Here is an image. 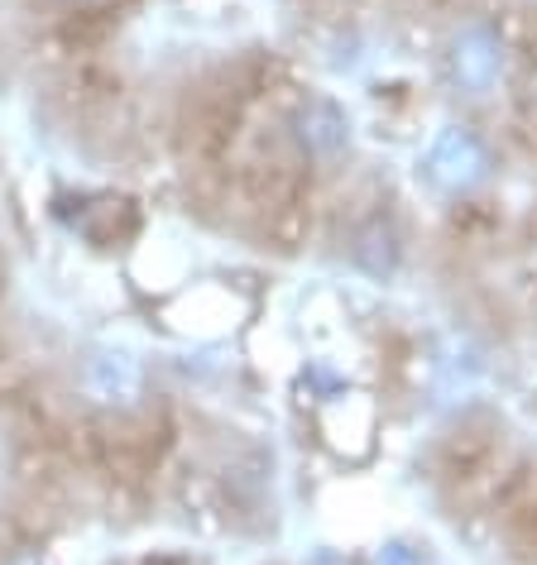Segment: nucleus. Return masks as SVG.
I'll list each match as a JSON object with an SVG mask.
<instances>
[{"label": "nucleus", "mask_w": 537, "mask_h": 565, "mask_svg": "<svg viewBox=\"0 0 537 565\" xmlns=\"http://www.w3.org/2000/svg\"><path fill=\"white\" fill-rule=\"evenodd\" d=\"M428 173L442 182V188L461 192V188H471V182L485 178V149H480V139L465 135V130H442L432 153H428Z\"/></svg>", "instance_id": "f257e3e1"}, {"label": "nucleus", "mask_w": 537, "mask_h": 565, "mask_svg": "<svg viewBox=\"0 0 537 565\" xmlns=\"http://www.w3.org/2000/svg\"><path fill=\"white\" fill-rule=\"evenodd\" d=\"M456 77L471 92H489L499 82V44L489 30H465L456 39Z\"/></svg>", "instance_id": "f03ea898"}, {"label": "nucleus", "mask_w": 537, "mask_h": 565, "mask_svg": "<svg viewBox=\"0 0 537 565\" xmlns=\"http://www.w3.org/2000/svg\"><path fill=\"white\" fill-rule=\"evenodd\" d=\"M92 388L102 393V398H130L139 388V364L135 355H125V350H106V355L92 360Z\"/></svg>", "instance_id": "7ed1b4c3"}]
</instances>
